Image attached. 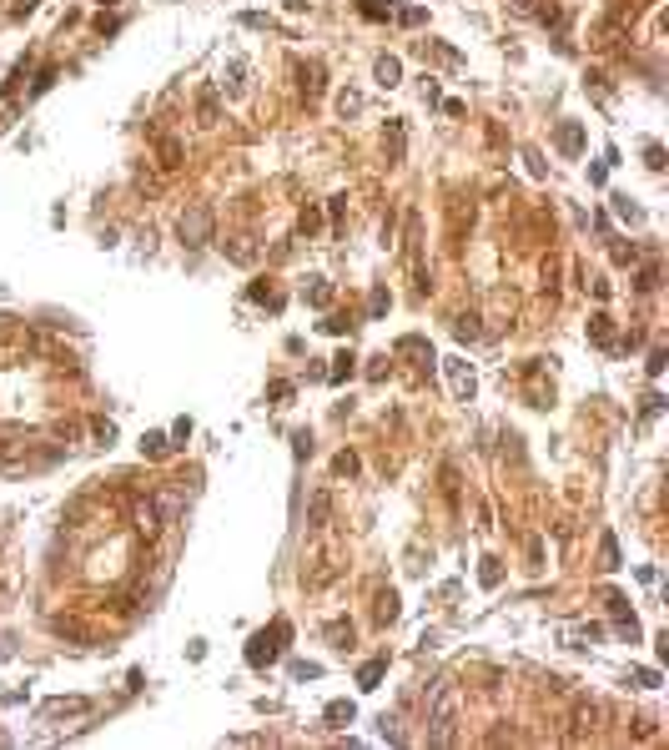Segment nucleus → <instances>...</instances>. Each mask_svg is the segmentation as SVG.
Segmentation results:
<instances>
[{
    "instance_id": "obj_1",
    "label": "nucleus",
    "mask_w": 669,
    "mask_h": 750,
    "mask_svg": "<svg viewBox=\"0 0 669 750\" xmlns=\"http://www.w3.org/2000/svg\"><path fill=\"white\" fill-rule=\"evenodd\" d=\"M453 715H458V690H453L448 680L428 685V740L433 745L453 740Z\"/></svg>"
},
{
    "instance_id": "obj_2",
    "label": "nucleus",
    "mask_w": 669,
    "mask_h": 750,
    "mask_svg": "<svg viewBox=\"0 0 669 750\" xmlns=\"http://www.w3.org/2000/svg\"><path fill=\"white\" fill-rule=\"evenodd\" d=\"M287 639H292V625H287V619H272V630H262V635L247 639V665H252V670L277 665V655L287 650Z\"/></svg>"
},
{
    "instance_id": "obj_3",
    "label": "nucleus",
    "mask_w": 669,
    "mask_h": 750,
    "mask_svg": "<svg viewBox=\"0 0 669 750\" xmlns=\"http://www.w3.org/2000/svg\"><path fill=\"white\" fill-rule=\"evenodd\" d=\"M177 237H182V247H207L211 237H217V217H211V207H186L182 217H177Z\"/></svg>"
},
{
    "instance_id": "obj_4",
    "label": "nucleus",
    "mask_w": 669,
    "mask_h": 750,
    "mask_svg": "<svg viewBox=\"0 0 669 750\" xmlns=\"http://www.w3.org/2000/svg\"><path fill=\"white\" fill-rule=\"evenodd\" d=\"M131 519H136V534L156 539V534H161V504H156V499H136V504H131Z\"/></svg>"
},
{
    "instance_id": "obj_5",
    "label": "nucleus",
    "mask_w": 669,
    "mask_h": 750,
    "mask_svg": "<svg viewBox=\"0 0 669 750\" xmlns=\"http://www.w3.org/2000/svg\"><path fill=\"white\" fill-rule=\"evenodd\" d=\"M443 368H448V383H453V398L468 403V398H473V368H468L463 358H448Z\"/></svg>"
},
{
    "instance_id": "obj_6",
    "label": "nucleus",
    "mask_w": 669,
    "mask_h": 750,
    "mask_svg": "<svg viewBox=\"0 0 669 750\" xmlns=\"http://www.w3.org/2000/svg\"><path fill=\"white\" fill-rule=\"evenodd\" d=\"M554 141H558V152H564V157H579V152H584V126H579V121H558Z\"/></svg>"
},
{
    "instance_id": "obj_7",
    "label": "nucleus",
    "mask_w": 669,
    "mask_h": 750,
    "mask_svg": "<svg viewBox=\"0 0 669 750\" xmlns=\"http://www.w3.org/2000/svg\"><path fill=\"white\" fill-rule=\"evenodd\" d=\"M46 715H81V710H91V700L86 695H56V700H46L40 705Z\"/></svg>"
},
{
    "instance_id": "obj_8",
    "label": "nucleus",
    "mask_w": 669,
    "mask_h": 750,
    "mask_svg": "<svg viewBox=\"0 0 669 750\" xmlns=\"http://www.w3.org/2000/svg\"><path fill=\"white\" fill-rule=\"evenodd\" d=\"M297 76H302V96L317 101V96H322V86H328V81H322V66H317V61H302Z\"/></svg>"
},
{
    "instance_id": "obj_9",
    "label": "nucleus",
    "mask_w": 669,
    "mask_h": 750,
    "mask_svg": "<svg viewBox=\"0 0 669 750\" xmlns=\"http://www.w3.org/2000/svg\"><path fill=\"white\" fill-rule=\"evenodd\" d=\"M382 675H387V660H368V665L357 670V690H378Z\"/></svg>"
},
{
    "instance_id": "obj_10",
    "label": "nucleus",
    "mask_w": 669,
    "mask_h": 750,
    "mask_svg": "<svg viewBox=\"0 0 669 750\" xmlns=\"http://www.w3.org/2000/svg\"><path fill=\"white\" fill-rule=\"evenodd\" d=\"M378 86H398V76H403V66H398V56H378Z\"/></svg>"
},
{
    "instance_id": "obj_11",
    "label": "nucleus",
    "mask_w": 669,
    "mask_h": 750,
    "mask_svg": "<svg viewBox=\"0 0 669 750\" xmlns=\"http://www.w3.org/2000/svg\"><path fill=\"white\" fill-rule=\"evenodd\" d=\"M302 297H307L312 308H328V303H332V282H328V277H312V287L302 292Z\"/></svg>"
},
{
    "instance_id": "obj_12",
    "label": "nucleus",
    "mask_w": 669,
    "mask_h": 750,
    "mask_svg": "<svg viewBox=\"0 0 669 750\" xmlns=\"http://www.w3.org/2000/svg\"><path fill=\"white\" fill-rule=\"evenodd\" d=\"M378 619H382V625H393V619H398V594L393 589L378 594Z\"/></svg>"
},
{
    "instance_id": "obj_13",
    "label": "nucleus",
    "mask_w": 669,
    "mask_h": 750,
    "mask_svg": "<svg viewBox=\"0 0 669 750\" xmlns=\"http://www.w3.org/2000/svg\"><path fill=\"white\" fill-rule=\"evenodd\" d=\"M589 337H594V342H604V348H609V342H614V323H609V317L599 312L594 323H589Z\"/></svg>"
},
{
    "instance_id": "obj_14",
    "label": "nucleus",
    "mask_w": 669,
    "mask_h": 750,
    "mask_svg": "<svg viewBox=\"0 0 669 750\" xmlns=\"http://www.w3.org/2000/svg\"><path fill=\"white\" fill-rule=\"evenodd\" d=\"M353 362H357L353 353H337V358H332V373H328V378H332V383H348V378H353Z\"/></svg>"
},
{
    "instance_id": "obj_15",
    "label": "nucleus",
    "mask_w": 669,
    "mask_h": 750,
    "mask_svg": "<svg viewBox=\"0 0 669 750\" xmlns=\"http://www.w3.org/2000/svg\"><path fill=\"white\" fill-rule=\"evenodd\" d=\"M353 715H357V705H353V700H332V705H328V720H332V725H342V720L353 725Z\"/></svg>"
},
{
    "instance_id": "obj_16",
    "label": "nucleus",
    "mask_w": 669,
    "mask_h": 750,
    "mask_svg": "<svg viewBox=\"0 0 669 750\" xmlns=\"http://www.w3.org/2000/svg\"><path fill=\"white\" fill-rule=\"evenodd\" d=\"M328 504H332L328 494H312V504H307V524H312V529H317L322 519H328Z\"/></svg>"
},
{
    "instance_id": "obj_17",
    "label": "nucleus",
    "mask_w": 669,
    "mask_h": 750,
    "mask_svg": "<svg viewBox=\"0 0 669 750\" xmlns=\"http://www.w3.org/2000/svg\"><path fill=\"white\" fill-rule=\"evenodd\" d=\"M599 554H604V569H619V544H614V534H604V539H599Z\"/></svg>"
},
{
    "instance_id": "obj_18",
    "label": "nucleus",
    "mask_w": 669,
    "mask_h": 750,
    "mask_svg": "<svg viewBox=\"0 0 669 750\" xmlns=\"http://www.w3.org/2000/svg\"><path fill=\"white\" fill-rule=\"evenodd\" d=\"M197 116L202 121H217V91H202L197 96Z\"/></svg>"
},
{
    "instance_id": "obj_19",
    "label": "nucleus",
    "mask_w": 669,
    "mask_h": 750,
    "mask_svg": "<svg viewBox=\"0 0 669 750\" xmlns=\"http://www.w3.org/2000/svg\"><path fill=\"white\" fill-rule=\"evenodd\" d=\"M141 454H146V458H161V454H166V433H146V438H141Z\"/></svg>"
},
{
    "instance_id": "obj_20",
    "label": "nucleus",
    "mask_w": 669,
    "mask_h": 750,
    "mask_svg": "<svg viewBox=\"0 0 669 750\" xmlns=\"http://www.w3.org/2000/svg\"><path fill=\"white\" fill-rule=\"evenodd\" d=\"M161 166H166V171H171V166H182V141H171V136L161 141Z\"/></svg>"
},
{
    "instance_id": "obj_21",
    "label": "nucleus",
    "mask_w": 669,
    "mask_h": 750,
    "mask_svg": "<svg viewBox=\"0 0 669 750\" xmlns=\"http://www.w3.org/2000/svg\"><path fill=\"white\" fill-rule=\"evenodd\" d=\"M378 735L398 745V740H403V731H398V715H378Z\"/></svg>"
},
{
    "instance_id": "obj_22",
    "label": "nucleus",
    "mask_w": 669,
    "mask_h": 750,
    "mask_svg": "<svg viewBox=\"0 0 669 750\" xmlns=\"http://www.w3.org/2000/svg\"><path fill=\"white\" fill-rule=\"evenodd\" d=\"M387 308H393V297H387V287H373V297H368V312H373V317H382Z\"/></svg>"
},
{
    "instance_id": "obj_23",
    "label": "nucleus",
    "mask_w": 669,
    "mask_h": 750,
    "mask_svg": "<svg viewBox=\"0 0 669 750\" xmlns=\"http://www.w3.org/2000/svg\"><path fill=\"white\" fill-rule=\"evenodd\" d=\"M297 227H302V232H307V237H312V232L322 227V212H317V207H302V217H297Z\"/></svg>"
},
{
    "instance_id": "obj_24",
    "label": "nucleus",
    "mask_w": 669,
    "mask_h": 750,
    "mask_svg": "<svg viewBox=\"0 0 669 750\" xmlns=\"http://www.w3.org/2000/svg\"><path fill=\"white\" fill-rule=\"evenodd\" d=\"M478 580H483L488 589L499 584V580H503V569H499V559H483V569H478Z\"/></svg>"
},
{
    "instance_id": "obj_25",
    "label": "nucleus",
    "mask_w": 669,
    "mask_h": 750,
    "mask_svg": "<svg viewBox=\"0 0 669 750\" xmlns=\"http://www.w3.org/2000/svg\"><path fill=\"white\" fill-rule=\"evenodd\" d=\"M222 247H227V242H222ZM227 257H232V262H252V247H247L242 237H236V242L227 247Z\"/></svg>"
},
{
    "instance_id": "obj_26",
    "label": "nucleus",
    "mask_w": 669,
    "mask_h": 750,
    "mask_svg": "<svg viewBox=\"0 0 669 750\" xmlns=\"http://www.w3.org/2000/svg\"><path fill=\"white\" fill-rule=\"evenodd\" d=\"M453 333H458V342H473V337H478V328H473V317H458V323H453Z\"/></svg>"
},
{
    "instance_id": "obj_27",
    "label": "nucleus",
    "mask_w": 669,
    "mask_h": 750,
    "mask_svg": "<svg viewBox=\"0 0 669 750\" xmlns=\"http://www.w3.org/2000/svg\"><path fill=\"white\" fill-rule=\"evenodd\" d=\"M267 398H272V403H282V398H292V383H287V378H277L272 388H267Z\"/></svg>"
},
{
    "instance_id": "obj_28",
    "label": "nucleus",
    "mask_w": 669,
    "mask_h": 750,
    "mask_svg": "<svg viewBox=\"0 0 669 750\" xmlns=\"http://www.w3.org/2000/svg\"><path fill=\"white\" fill-rule=\"evenodd\" d=\"M51 81H56V66H46L35 76V86H31V96H40V91H51Z\"/></svg>"
},
{
    "instance_id": "obj_29",
    "label": "nucleus",
    "mask_w": 669,
    "mask_h": 750,
    "mask_svg": "<svg viewBox=\"0 0 669 750\" xmlns=\"http://www.w3.org/2000/svg\"><path fill=\"white\" fill-rule=\"evenodd\" d=\"M337 106H342V116H353L357 106H362V96H357V91H342V96H337Z\"/></svg>"
},
{
    "instance_id": "obj_30",
    "label": "nucleus",
    "mask_w": 669,
    "mask_h": 750,
    "mask_svg": "<svg viewBox=\"0 0 669 750\" xmlns=\"http://www.w3.org/2000/svg\"><path fill=\"white\" fill-rule=\"evenodd\" d=\"M654 287H659V272L644 267V272H639V292H654Z\"/></svg>"
},
{
    "instance_id": "obj_31",
    "label": "nucleus",
    "mask_w": 669,
    "mask_h": 750,
    "mask_svg": "<svg viewBox=\"0 0 669 750\" xmlns=\"http://www.w3.org/2000/svg\"><path fill=\"white\" fill-rule=\"evenodd\" d=\"M332 468H337V474H348V479H353V474H357V458H353V454H337V463H332Z\"/></svg>"
},
{
    "instance_id": "obj_32",
    "label": "nucleus",
    "mask_w": 669,
    "mask_h": 750,
    "mask_svg": "<svg viewBox=\"0 0 669 750\" xmlns=\"http://www.w3.org/2000/svg\"><path fill=\"white\" fill-rule=\"evenodd\" d=\"M644 161H650L654 171H664V146H644Z\"/></svg>"
},
{
    "instance_id": "obj_33",
    "label": "nucleus",
    "mask_w": 669,
    "mask_h": 750,
    "mask_svg": "<svg viewBox=\"0 0 669 750\" xmlns=\"http://www.w3.org/2000/svg\"><path fill=\"white\" fill-rule=\"evenodd\" d=\"M328 635L337 639V645H342V639H348V645H353V625H342V619H337V625H328Z\"/></svg>"
},
{
    "instance_id": "obj_34",
    "label": "nucleus",
    "mask_w": 669,
    "mask_h": 750,
    "mask_svg": "<svg viewBox=\"0 0 669 750\" xmlns=\"http://www.w3.org/2000/svg\"><path fill=\"white\" fill-rule=\"evenodd\" d=\"M634 680H639V690H654V685H659L654 670H634Z\"/></svg>"
},
{
    "instance_id": "obj_35",
    "label": "nucleus",
    "mask_w": 669,
    "mask_h": 750,
    "mask_svg": "<svg viewBox=\"0 0 669 750\" xmlns=\"http://www.w3.org/2000/svg\"><path fill=\"white\" fill-rule=\"evenodd\" d=\"M292 675H297V680H317L322 670H317V665H302V660H297V665H292Z\"/></svg>"
},
{
    "instance_id": "obj_36",
    "label": "nucleus",
    "mask_w": 669,
    "mask_h": 750,
    "mask_svg": "<svg viewBox=\"0 0 669 750\" xmlns=\"http://www.w3.org/2000/svg\"><path fill=\"white\" fill-rule=\"evenodd\" d=\"M96 438H101V443H111V438H116V428L106 423V418H96Z\"/></svg>"
},
{
    "instance_id": "obj_37",
    "label": "nucleus",
    "mask_w": 669,
    "mask_h": 750,
    "mask_svg": "<svg viewBox=\"0 0 669 750\" xmlns=\"http://www.w3.org/2000/svg\"><path fill=\"white\" fill-rule=\"evenodd\" d=\"M171 438H191V418H177V423H171Z\"/></svg>"
},
{
    "instance_id": "obj_38",
    "label": "nucleus",
    "mask_w": 669,
    "mask_h": 750,
    "mask_svg": "<svg viewBox=\"0 0 669 750\" xmlns=\"http://www.w3.org/2000/svg\"><path fill=\"white\" fill-rule=\"evenodd\" d=\"M328 212H332V222H342V212H348V197H332V202H328Z\"/></svg>"
},
{
    "instance_id": "obj_39",
    "label": "nucleus",
    "mask_w": 669,
    "mask_h": 750,
    "mask_svg": "<svg viewBox=\"0 0 669 750\" xmlns=\"http://www.w3.org/2000/svg\"><path fill=\"white\" fill-rule=\"evenodd\" d=\"M35 6H40V0H20V6H15V15H31Z\"/></svg>"
},
{
    "instance_id": "obj_40",
    "label": "nucleus",
    "mask_w": 669,
    "mask_h": 750,
    "mask_svg": "<svg viewBox=\"0 0 669 750\" xmlns=\"http://www.w3.org/2000/svg\"><path fill=\"white\" fill-rule=\"evenodd\" d=\"M513 6H519V10H533V6H538V0H513Z\"/></svg>"
},
{
    "instance_id": "obj_41",
    "label": "nucleus",
    "mask_w": 669,
    "mask_h": 750,
    "mask_svg": "<svg viewBox=\"0 0 669 750\" xmlns=\"http://www.w3.org/2000/svg\"><path fill=\"white\" fill-rule=\"evenodd\" d=\"M101 6H116V0H101Z\"/></svg>"
}]
</instances>
